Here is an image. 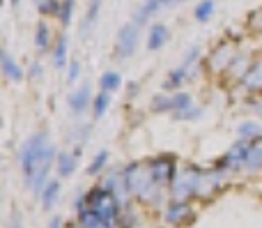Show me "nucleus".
<instances>
[{
    "mask_svg": "<svg viewBox=\"0 0 262 228\" xmlns=\"http://www.w3.org/2000/svg\"><path fill=\"white\" fill-rule=\"evenodd\" d=\"M198 55H200V49H198V46H193V49H191L189 53H186V58L182 60V65L191 69V67H193V65H195V63H198Z\"/></svg>",
    "mask_w": 262,
    "mask_h": 228,
    "instance_id": "473e14b6",
    "label": "nucleus"
},
{
    "mask_svg": "<svg viewBox=\"0 0 262 228\" xmlns=\"http://www.w3.org/2000/svg\"><path fill=\"white\" fill-rule=\"evenodd\" d=\"M78 76H81V63H78V60H72V63H69V74H67V81H69V83H74Z\"/></svg>",
    "mask_w": 262,
    "mask_h": 228,
    "instance_id": "72a5a7b5",
    "label": "nucleus"
},
{
    "mask_svg": "<svg viewBox=\"0 0 262 228\" xmlns=\"http://www.w3.org/2000/svg\"><path fill=\"white\" fill-rule=\"evenodd\" d=\"M193 219V210L189 208V203L184 201H172L166 210V221L170 224H182V221Z\"/></svg>",
    "mask_w": 262,
    "mask_h": 228,
    "instance_id": "9b49d317",
    "label": "nucleus"
},
{
    "mask_svg": "<svg viewBox=\"0 0 262 228\" xmlns=\"http://www.w3.org/2000/svg\"><path fill=\"white\" fill-rule=\"evenodd\" d=\"M41 76V65L39 63H32L30 67V78H39Z\"/></svg>",
    "mask_w": 262,
    "mask_h": 228,
    "instance_id": "f704fd0d",
    "label": "nucleus"
},
{
    "mask_svg": "<svg viewBox=\"0 0 262 228\" xmlns=\"http://www.w3.org/2000/svg\"><path fill=\"white\" fill-rule=\"evenodd\" d=\"M177 120H198L200 115H203V109H198V106H186L184 111H177V113H172Z\"/></svg>",
    "mask_w": 262,
    "mask_h": 228,
    "instance_id": "2f4dec72",
    "label": "nucleus"
},
{
    "mask_svg": "<svg viewBox=\"0 0 262 228\" xmlns=\"http://www.w3.org/2000/svg\"><path fill=\"white\" fill-rule=\"evenodd\" d=\"M106 161H108V152L106 150H101L99 155L92 159V164L88 166V175H97V173H101L104 171V166H106Z\"/></svg>",
    "mask_w": 262,
    "mask_h": 228,
    "instance_id": "7c9ffc66",
    "label": "nucleus"
},
{
    "mask_svg": "<svg viewBox=\"0 0 262 228\" xmlns=\"http://www.w3.org/2000/svg\"><path fill=\"white\" fill-rule=\"evenodd\" d=\"M152 111L154 113H172V95H157L152 99Z\"/></svg>",
    "mask_w": 262,
    "mask_h": 228,
    "instance_id": "bb28decb",
    "label": "nucleus"
},
{
    "mask_svg": "<svg viewBox=\"0 0 262 228\" xmlns=\"http://www.w3.org/2000/svg\"><path fill=\"white\" fill-rule=\"evenodd\" d=\"M168 37H170V30H168V26H163V23H154L152 28H149V35H147V49L149 51H159L166 46Z\"/></svg>",
    "mask_w": 262,
    "mask_h": 228,
    "instance_id": "ddd939ff",
    "label": "nucleus"
},
{
    "mask_svg": "<svg viewBox=\"0 0 262 228\" xmlns=\"http://www.w3.org/2000/svg\"><path fill=\"white\" fill-rule=\"evenodd\" d=\"M149 171H152L154 180H157L161 187H166V184H172V180H175L177 175V166H175V159H172L170 155H161L157 157V159L149 164Z\"/></svg>",
    "mask_w": 262,
    "mask_h": 228,
    "instance_id": "423d86ee",
    "label": "nucleus"
},
{
    "mask_svg": "<svg viewBox=\"0 0 262 228\" xmlns=\"http://www.w3.org/2000/svg\"><path fill=\"white\" fill-rule=\"evenodd\" d=\"M92 86L90 83H83L78 90H74L72 95H69V109H72L74 115H83L88 111V106H90L92 101Z\"/></svg>",
    "mask_w": 262,
    "mask_h": 228,
    "instance_id": "1a4fd4ad",
    "label": "nucleus"
},
{
    "mask_svg": "<svg viewBox=\"0 0 262 228\" xmlns=\"http://www.w3.org/2000/svg\"><path fill=\"white\" fill-rule=\"evenodd\" d=\"M161 7H166V3H163V0H145L143 7L136 12V23H138V26H143V23L147 21L149 16H154V14H157Z\"/></svg>",
    "mask_w": 262,
    "mask_h": 228,
    "instance_id": "a211bd4d",
    "label": "nucleus"
},
{
    "mask_svg": "<svg viewBox=\"0 0 262 228\" xmlns=\"http://www.w3.org/2000/svg\"><path fill=\"white\" fill-rule=\"evenodd\" d=\"M51 228H62V219H58V217H55V219L51 221Z\"/></svg>",
    "mask_w": 262,
    "mask_h": 228,
    "instance_id": "c9c22d12",
    "label": "nucleus"
},
{
    "mask_svg": "<svg viewBox=\"0 0 262 228\" xmlns=\"http://www.w3.org/2000/svg\"><path fill=\"white\" fill-rule=\"evenodd\" d=\"M53 42V35H51V28L46 21H39L37 23V30H35V46L39 51H46Z\"/></svg>",
    "mask_w": 262,
    "mask_h": 228,
    "instance_id": "412c9836",
    "label": "nucleus"
},
{
    "mask_svg": "<svg viewBox=\"0 0 262 228\" xmlns=\"http://www.w3.org/2000/svg\"><path fill=\"white\" fill-rule=\"evenodd\" d=\"M193 104V99H191L189 92H175L172 95V113H177V111H184L186 106Z\"/></svg>",
    "mask_w": 262,
    "mask_h": 228,
    "instance_id": "c756f323",
    "label": "nucleus"
},
{
    "mask_svg": "<svg viewBox=\"0 0 262 228\" xmlns=\"http://www.w3.org/2000/svg\"><path fill=\"white\" fill-rule=\"evenodd\" d=\"M138 23H124L118 32V42H115V55L120 60H127L136 53L138 49V42H140V30H138Z\"/></svg>",
    "mask_w": 262,
    "mask_h": 228,
    "instance_id": "20e7f679",
    "label": "nucleus"
},
{
    "mask_svg": "<svg viewBox=\"0 0 262 228\" xmlns=\"http://www.w3.org/2000/svg\"><path fill=\"white\" fill-rule=\"evenodd\" d=\"M237 136L242 138V141H255V138L262 136V127L258 122H242L239 127H237Z\"/></svg>",
    "mask_w": 262,
    "mask_h": 228,
    "instance_id": "4be33fe9",
    "label": "nucleus"
},
{
    "mask_svg": "<svg viewBox=\"0 0 262 228\" xmlns=\"http://www.w3.org/2000/svg\"><path fill=\"white\" fill-rule=\"evenodd\" d=\"M74 7H76V3H74V0H62L60 12H58V18H60V23H62V26H69V23H72Z\"/></svg>",
    "mask_w": 262,
    "mask_h": 228,
    "instance_id": "c85d7f7f",
    "label": "nucleus"
},
{
    "mask_svg": "<svg viewBox=\"0 0 262 228\" xmlns=\"http://www.w3.org/2000/svg\"><path fill=\"white\" fill-rule=\"evenodd\" d=\"M124 180H127V187L131 194L140 198V201L154 203L159 201V189L161 184L154 180L152 171L143 164H131L129 169H124Z\"/></svg>",
    "mask_w": 262,
    "mask_h": 228,
    "instance_id": "f03ea898",
    "label": "nucleus"
},
{
    "mask_svg": "<svg viewBox=\"0 0 262 228\" xmlns=\"http://www.w3.org/2000/svg\"><path fill=\"white\" fill-rule=\"evenodd\" d=\"M39 196H41V203H44L46 210H51L53 203L58 201V196H60V182L58 180H49V182L44 184V189H41Z\"/></svg>",
    "mask_w": 262,
    "mask_h": 228,
    "instance_id": "aec40b11",
    "label": "nucleus"
},
{
    "mask_svg": "<svg viewBox=\"0 0 262 228\" xmlns=\"http://www.w3.org/2000/svg\"><path fill=\"white\" fill-rule=\"evenodd\" d=\"M249 173H255V171L262 169V136L251 141L249 146V155H246V166H244Z\"/></svg>",
    "mask_w": 262,
    "mask_h": 228,
    "instance_id": "dca6fc26",
    "label": "nucleus"
},
{
    "mask_svg": "<svg viewBox=\"0 0 262 228\" xmlns=\"http://www.w3.org/2000/svg\"><path fill=\"white\" fill-rule=\"evenodd\" d=\"M60 5H62V0H37V7L44 16H58Z\"/></svg>",
    "mask_w": 262,
    "mask_h": 228,
    "instance_id": "cd10ccee",
    "label": "nucleus"
},
{
    "mask_svg": "<svg viewBox=\"0 0 262 228\" xmlns=\"http://www.w3.org/2000/svg\"><path fill=\"white\" fill-rule=\"evenodd\" d=\"M249 146L251 141H237L230 150L223 155V159L219 161V169L221 171H239L246 166V155H249Z\"/></svg>",
    "mask_w": 262,
    "mask_h": 228,
    "instance_id": "39448f33",
    "label": "nucleus"
},
{
    "mask_svg": "<svg viewBox=\"0 0 262 228\" xmlns=\"http://www.w3.org/2000/svg\"><path fill=\"white\" fill-rule=\"evenodd\" d=\"M67 53H69V37L60 35L58 39H55V46H53V65L58 69L67 67Z\"/></svg>",
    "mask_w": 262,
    "mask_h": 228,
    "instance_id": "f3484780",
    "label": "nucleus"
},
{
    "mask_svg": "<svg viewBox=\"0 0 262 228\" xmlns=\"http://www.w3.org/2000/svg\"><path fill=\"white\" fill-rule=\"evenodd\" d=\"M111 95H113V92L101 90L99 95L92 99V113H95V118H104L106 111L111 109Z\"/></svg>",
    "mask_w": 262,
    "mask_h": 228,
    "instance_id": "5701e85b",
    "label": "nucleus"
},
{
    "mask_svg": "<svg viewBox=\"0 0 262 228\" xmlns=\"http://www.w3.org/2000/svg\"><path fill=\"white\" fill-rule=\"evenodd\" d=\"M78 155H81V148H76V152H60L58 159H55V169L62 178H69L74 175L76 171V164H78Z\"/></svg>",
    "mask_w": 262,
    "mask_h": 228,
    "instance_id": "f8f14e48",
    "label": "nucleus"
},
{
    "mask_svg": "<svg viewBox=\"0 0 262 228\" xmlns=\"http://www.w3.org/2000/svg\"><path fill=\"white\" fill-rule=\"evenodd\" d=\"M0 72H3V76L7 78V81H14V83L26 78V72L21 69V65H18L5 49L0 51Z\"/></svg>",
    "mask_w": 262,
    "mask_h": 228,
    "instance_id": "9d476101",
    "label": "nucleus"
},
{
    "mask_svg": "<svg viewBox=\"0 0 262 228\" xmlns=\"http://www.w3.org/2000/svg\"><path fill=\"white\" fill-rule=\"evenodd\" d=\"M223 173H226V171H221L219 166L212 169V171H203V175H200V184H198V196L209 198L212 194H216L219 189L223 187Z\"/></svg>",
    "mask_w": 262,
    "mask_h": 228,
    "instance_id": "6e6552de",
    "label": "nucleus"
},
{
    "mask_svg": "<svg viewBox=\"0 0 262 228\" xmlns=\"http://www.w3.org/2000/svg\"><path fill=\"white\" fill-rule=\"evenodd\" d=\"M235 58H237L235 44L223 42V44L216 46V49H214V53L209 55V69H212V72H216V74L228 72V69H230V65L235 63Z\"/></svg>",
    "mask_w": 262,
    "mask_h": 228,
    "instance_id": "0eeeda50",
    "label": "nucleus"
},
{
    "mask_svg": "<svg viewBox=\"0 0 262 228\" xmlns=\"http://www.w3.org/2000/svg\"><path fill=\"white\" fill-rule=\"evenodd\" d=\"M99 86H101V90H106V92H118L120 88H122V76H120L118 72H104L99 78Z\"/></svg>",
    "mask_w": 262,
    "mask_h": 228,
    "instance_id": "393cba45",
    "label": "nucleus"
},
{
    "mask_svg": "<svg viewBox=\"0 0 262 228\" xmlns=\"http://www.w3.org/2000/svg\"><path fill=\"white\" fill-rule=\"evenodd\" d=\"M239 83L251 92H262V58L255 60V63L251 65L249 74H246Z\"/></svg>",
    "mask_w": 262,
    "mask_h": 228,
    "instance_id": "4468645a",
    "label": "nucleus"
},
{
    "mask_svg": "<svg viewBox=\"0 0 262 228\" xmlns=\"http://www.w3.org/2000/svg\"><path fill=\"white\" fill-rule=\"evenodd\" d=\"M189 78H193L191 69L184 67V65H180V67L172 69V72L168 74V78L163 81V90H177V88H182L184 81H189Z\"/></svg>",
    "mask_w": 262,
    "mask_h": 228,
    "instance_id": "2eb2a0df",
    "label": "nucleus"
},
{
    "mask_svg": "<svg viewBox=\"0 0 262 228\" xmlns=\"http://www.w3.org/2000/svg\"><path fill=\"white\" fill-rule=\"evenodd\" d=\"M214 9H216V5H214V0H200L198 5H195V21L200 23H207L209 18H212Z\"/></svg>",
    "mask_w": 262,
    "mask_h": 228,
    "instance_id": "a878e982",
    "label": "nucleus"
},
{
    "mask_svg": "<svg viewBox=\"0 0 262 228\" xmlns=\"http://www.w3.org/2000/svg\"><path fill=\"white\" fill-rule=\"evenodd\" d=\"M166 5H177V3H182V0H163Z\"/></svg>",
    "mask_w": 262,
    "mask_h": 228,
    "instance_id": "58836bf2",
    "label": "nucleus"
},
{
    "mask_svg": "<svg viewBox=\"0 0 262 228\" xmlns=\"http://www.w3.org/2000/svg\"><path fill=\"white\" fill-rule=\"evenodd\" d=\"M251 65H253V60L251 58H246V55H237L235 58V63L230 65V69H228V72L232 74V78H237V81H242V78L246 76V74H249V69H251Z\"/></svg>",
    "mask_w": 262,
    "mask_h": 228,
    "instance_id": "b1692460",
    "label": "nucleus"
},
{
    "mask_svg": "<svg viewBox=\"0 0 262 228\" xmlns=\"http://www.w3.org/2000/svg\"><path fill=\"white\" fill-rule=\"evenodd\" d=\"M200 175L203 171L193 169V166H186L184 171L175 175L170 184V194H172V201H189L193 194H198V184H200Z\"/></svg>",
    "mask_w": 262,
    "mask_h": 228,
    "instance_id": "7ed1b4c3",
    "label": "nucleus"
},
{
    "mask_svg": "<svg viewBox=\"0 0 262 228\" xmlns=\"http://www.w3.org/2000/svg\"><path fill=\"white\" fill-rule=\"evenodd\" d=\"M255 113H258L260 118H262V104H255Z\"/></svg>",
    "mask_w": 262,
    "mask_h": 228,
    "instance_id": "4c0bfd02",
    "label": "nucleus"
},
{
    "mask_svg": "<svg viewBox=\"0 0 262 228\" xmlns=\"http://www.w3.org/2000/svg\"><path fill=\"white\" fill-rule=\"evenodd\" d=\"M9 3H12V5H14V7H16V5H18V3H21V0H9Z\"/></svg>",
    "mask_w": 262,
    "mask_h": 228,
    "instance_id": "ea45409f",
    "label": "nucleus"
},
{
    "mask_svg": "<svg viewBox=\"0 0 262 228\" xmlns=\"http://www.w3.org/2000/svg\"><path fill=\"white\" fill-rule=\"evenodd\" d=\"M99 9H101V0H92L90 7H88V12H85V18H83V26H81L83 37H88L90 35V30L95 28L97 18H99Z\"/></svg>",
    "mask_w": 262,
    "mask_h": 228,
    "instance_id": "6ab92c4d",
    "label": "nucleus"
},
{
    "mask_svg": "<svg viewBox=\"0 0 262 228\" xmlns=\"http://www.w3.org/2000/svg\"><path fill=\"white\" fill-rule=\"evenodd\" d=\"M12 228H23V224H21V217H14V221H12Z\"/></svg>",
    "mask_w": 262,
    "mask_h": 228,
    "instance_id": "e433bc0d",
    "label": "nucleus"
},
{
    "mask_svg": "<svg viewBox=\"0 0 262 228\" xmlns=\"http://www.w3.org/2000/svg\"><path fill=\"white\" fill-rule=\"evenodd\" d=\"M58 148L49 138L46 132H37L28 138L18 150V164L26 175V184L32 194H41L44 184L49 182V171L53 161L58 159Z\"/></svg>",
    "mask_w": 262,
    "mask_h": 228,
    "instance_id": "f257e3e1",
    "label": "nucleus"
}]
</instances>
